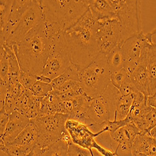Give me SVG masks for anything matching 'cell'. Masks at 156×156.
Segmentation results:
<instances>
[{"label": "cell", "instance_id": "cell-1", "mask_svg": "<svg viewBox=\"0 0 156 156\" xmlns=\"http://www.w3.org/2000/svg\"><path fill=\"white\" fill-rule=\"evenodd\" d=\"M56 26L44 19L22 40L12 46L22 71L42 75L53 37L61 33Z\"/></svg>", "mask_w": 156, "mask_h": 156}, {"label": "cell", "instance_id": "cell-2", "mask_svg": "<svg viewBox=\"0 0 156 156\" xmlns=\"http://www.w3.org/2000/svg\"><path fill=\"white\" fill-rule=\"evenodd\" d=\"M71 62L80 71L101 53L96 35V21L89 8L74 26L64 32Z\"/></svg>", "mask_w": 156, "mask_h": 156}, {"label": "cell", "instance_id": "cell-3", "mask_svg": "<svg viewBox=\"0 0 156 156\" xmlns=\"http://www.w3.org/2000/svg\"><path fill=\"white\" fill-rule=\"evenodd\" d=\"M43 18L62 32L74 26L89 9L88 0H42Z\"/></svg>", "mask_w": 156, "mask_h": 156}, {"label": "cell", "instance_id": "cell-4", "mask_svg": "<svg viewBox=\"0 0 156 156\" xmlns=\"http://www.w3.org/2000/svg\"><path fill=\"white\" fill-rule=\"evenodd\" d=\"M111 71L106 56L100 53L89 66L80 72V82L84 92L90 98L102 95L111 83Z\"/></svg>", "mask_w": 156, "mask_h": 156}, {"label": "cell", "instance_id": "cell-5", "mask_svg": "<svg viewBox=\"0 0 156 156\" xmlns=\"http://www.w3.org/2000/svg\"><path fill=\"white\" fill-rule=\"evenodd\" d=\"M121 96L119 90L111 83L102 95L90 100L83 124L87 126L104 124L114 121Z\"/></svg>", "mask_w": 156, "mask_h": 156}, {"label": "cell", "instance_id": "cell-6", "mask_svg": "<svg viewBox=\"0 0 156 156\" xmlns=\"http://www.w3.org/2000/svg\"><path fill=\"white\" fill-rule=\"evenodd\" d=\"M68 119V115L56 113L31 120L37 129L36 146L43 149L62 139L68 133L66 129V123Z\"/></svg>", "mask_w": 156, "mask_h": 156}, {"label": "cell", "instance_id": "cell-7", "mask_svg": "<svg viewBox=\"0 0 156 156\" xmlns=\"http://www.w3.org/2000/svg\"><path fill=\"white\" fill-rule=\"evenodd\" d=\"M123 28L126 40L140 33V2L138 0H108Z\"/></svg>", "mask_w": 156, "mask_h": 156}, {"label": "cell", "instance_id": "cell-8", "mask_svg": "<svg viewBox=\"0 0 156 156\" xmlns=\"http://www.w3.org/2000/svg\"><path fill=\"white\" fill-rule=\"evenodd\" d=\"M71 64L64 32H61L53 39L42 75L53 80L62 74Z\"/></svg>", "mask_w": 156, "mask_h": 156}, {"label": "cell", "instance_id": "cell-9", "mask_svg": "<svg viewBox=\"0 0 156 156\" xmlns=\"http://www.w3.org/2000/svg\"><path fill=\"white\" fill-rule=\"evenodd\" d=\"M96 35L101 53L106 55L126 41L123 28L115 16L96 21Z\"/></svg>", "mask_w": 156, "mask_h": 156}, {"label": "cell", "instance_id": "cell-10", "mask_svg": "<svg viewBox=\"0 0 156 156\" xmlns=\"http://www.w3.org/2000/svg\"><path fill=\"white\" fill-rule=\"evenodd\" d=\"M43 20V9L40 0H31V3L23 15L17 28L4 45L10 48L20 41L33 28L40 24Z\"/></svg>", "mask_w": 156, "mask_h": 156}, {"label": "cell", "instance_id": "cell-11", "mask_svg": "<svg viewBox=\"0 0 156 156\" xmlns=\"http://www.w3.org/2000/svg\"><path fill=\"white\" fill-rule=\"evenodd\" d=\"M151 42L147 34L140 33L130 37L121 46L124 60V69L130 75L140 61L143 50Z\"/></svg>", "mask_w": 156, "mask_h": 156}, {"label": "cell", "instance_id": "cell-12", "mask_svg": "<svg viewBox=\"0 0 156 156\" xmlns=\"http://www.w3.org/2000/svg\"><path fill=\"white\" fill-rule=\"evenodd\" d=\"M66 129L74 144L92 152L93 144L96 141L95 139L102 133L108 132V128L105 126L102 131L94 133L90 131L88 126L73 119L67 121Z\"/></svg>", "mask_w": 156, "mask_h": 156}, {"label": "cell", "instance_id": "cell-13", "mask_svg": "<svg viewBox=\"0 0 156 156\" xmlns=\"http://www.w3.org/2000/svg\"><path fill=\"white\" fill-rule=\"evenodd\" d=\"M31 3V0H14L7 24L4 31L1 32V46L6 43L10 36L16 30Z\"/></svg>", "mask_w": 156, "mask_h": 156}, {"label": "cell", "instance_id": "cell-14", "mask_svg": "<svg viewBox=\"0 0 156 156\" xmlns=\"http://www.w3.org/2000/svg\"><path fill=\"white\" fill-rule=\"evenodd\" d=\"M30 121L31 120L27 115L20 112L15 111L11 114L5 131L0 139L1 143L4 144L5 146L11 144L20 135Z\"/></svg>", "mask_w": 156, "mask_h": 156}, {"label": "cell", "instance_id": "cell-15", "mask_svg": "<svg viewBox=\"0 0 156 156\" xmlns=\"http://www.w3.org/2000/svg\"><path fill=\"white\" fill-rule=\"evenodd\" d=\"M151 43V42H150ZM148 45L143 50L137 66L130 74V78L139 92L146 96L148 94V74L147 69V55Z\"/></svg>", "mask_w": 156, "mask_h": 156}, {"label": "cell", "instance_id": "cell-16", "mask_svg": "<svg viewBox=\"0 0 156 156\" xmlns=\"http://www.w3.org/2000/svg\"><path fill=\"white\" fill-rule=\"evenodd\" d=\"M133 156H156V140L150 133L138 134L133 144Z\"/></svg>", "mask_w": 156, "mask_h": 156}, {"label": "cell", "instance_id": "cell-17", "mask_svg": "<svg viewBox=\"0 0 156 156\" xmlns=\"http://www.w3.org/2000/svg\"><path fill=\"white\" fill-rule=\"evenodd\" d=\"M37 127L31 121L15 140L11 143L23 148L30 153L37 145Z\"/></svg>", "mask_w": 156, "mask_h": 156}, {"label": "cell", "instance_id": "cell-18", "mask_svg": "<svg viewBox=\"0 0 156 156\" xmlns=\"http://www.w3.org/2000/svg\"><path fill=\"white\" fill-rule=\"evenodd\" d=\"M147 69L148 74V94L156 93V47L150 43L147 49Z\"/></svg>", "mask_w": 156, "mask_h": 156}, {"label": "cell", "instance_id": "cell-19", "mask_svg": "<svg viewBox=\"0 0 156 156\" xmlns=\"http://www.w3.org/2000/svg\"><path fill=\"white\" fill-rule=\"evenodd\" d=\"M88 3L95 21L115 16V11L108 0H88Z\"/></svg>", "mask_w": 156, "mask_h": 156}, {"label": "cell", "instance_id": "cell-20", "mask_svg": "<svg viewBox=\"0 0 156 156\" xmlns=\"http://www.w3.org/2000/svg\"><path fill=\"white\" fill-rule=\"evenodd\" d=\"M8 58L9 61V73L8 85H12L20 83V77L21 73V69L20 64L15 52L12 48L6 45H3Z\"/></svg>", "mask_w": 156, "mask_h": 156}, {"label": "cell", "instance_id": "cell-21", "mask_svg": "<svg viewBox=\"0 0 156 156\" xmlns=\"http://www.w3.org/2000/svg\"><path fill=\"white\" fill-rule=\"evenodd\" d=\"M80 72L79 68L72 63L62 74L52 80L51 84L53 90L59 89L62 84L70 80L80 81Z\"/></svg>", "mask_w": 156, "mask_h": 156}, {"label": "cell", "instance_id": "cell-22", "mask_svg": "<svg viewBox=\"0 0 156 156\" xmlns=\"http://www.w3.org/2000/svg\"><path fill=\"white\" fill-rule=\"evenodd\" d=\"M134 124L139 129L140 134L149 133L151 130L156 127V110L148 106L142 119Z\"/></svg>", "mask_w": 156, "mask_h": 156}, {"label": "cell", "instance_id": "cell-23", "mask_svg": "<svg viewBox=\"0 0 156 156\" xmlns=\"http://www.w3.org/2000/svg\"><path fill=\"white\" fill-rule=\"evenodd\" d=\"M106 56L111 73L120 71L124 68V60L121 46L115 48Z\"/></svg>", "mask_w": 156, "mask_h": 156}, {"label": "cell", "instance_id": "cell-24", "mask_svg": "<svg viewBox=\"0 0 156 156\" xmlns=\"http://www.w3.org/2000/svg\"><path fill=\"white\" fill-rule=\"evenodd\" d=\"M133 99V94L121 96L117 105L114 120L121 121L127 118L132 107Z\"/></svg>", "mask_w": 156, "mask_h": 156}, {"label": "cell", "instance_id": "cell-25", "mask_svg": "<svg viewBox=\"0 0 156 156\" xmlns=\"http://www.w3.org/2000/svg\"><path fill=\"white\" fill-rule=\"evenodd\" d=\"M69 144L61 139L42 149L41 156H68Z\"/></svg>", "mask_w": 156, "mask_h": 156}, {"label": "cell", "instance_id": "cell-26", "mask_svg": "<svg viewBox=\"0 0 156 156\" xmlns=\"http://www.w3.org/2000/svg\"><path fill=\"white\" fill-rule=\"evenodd\" d=\"M34 95L30 89H26L16 101V111L27 115Z\"/></svg>", "mask_w": 156, "mask_h": 156}, {"label": "cell", "instance_id": "cell-27", "mask_svg": "<svg viewBox=\"0 0 156 156\" xmlns=\"http://www.w3.org/2000/svg\"><path fill=\"white\" fill-rule=\"evenodd\" d=\"M14 0L0 1V31H4L8 23Z\"/></svg>", "mask_w": 156, "mask_h": 156}, {"label": "cell", "instance_id": "cell-28", "mask_svg": "<svg viewBox=\"0 0 156 156\" xmlns=\"http://www.w3.org/2000/svg\"><path fill=\"white\" fill-rule=\"evenodd\" d=\"M0 65H1V73H0V81L6 83L8 85L9 77V61L6 52L3 46L0 48Z\"/></svg>", "mask_w": 156, "mask_h": 156}, {"label": "cell", "instance_id": "cell-29", "mask_svg": "<svg viewBox=\"0 0 156 156\" xmlns=\"http://www.w3.org/2000/svg\"><path fill=\"white\" fill-rule=\"evenodd\" d=\"M31 90L34 96L39 98H44L53 91V87L51 83L37 81Z\"/></svg>", "mask_w": 156, "mask_h": 156}, {"label": "cell", "instance_id": "cell-30", "mask_svg": "<svg viewBox=\"0 0 156 156\" xmlns=\"http://www.w3.org/2000/svg\"><path fill=\"white\" fill-rule=\"evenodd\" d=\"M68 156H101L98 153L90 151L87 149L83 148L76 145L71 141L68 146Z\"/></svg>", "mask_w": 156, "mask_h": 156}, {"label": "cell", "instance_id": "cell-31", "mask_svg": "<svg viewBox=\"0 0 156 156\" xmlns=\"http://www.w3.org/2000/svg\"><path fill=\"white\" fill-rule=\"evenodd\" d=\"M130 75L126 71L124 68L122 69L111 73V84L119 89L121 85L126 81L128 77H129Z\"/></svg>", "mask_w": 156, "mask_h": 156}, {"label": "cell", "instance_id": "cell-32", "mask_svg": "<svg viewBox=\"0 0 156 156\" xmlns=\"http://www.w3.org/2000/svg\"><path fill=\"white\" fill-rule=\"evenodd\" d=\"M39 75H33L31 74L24 73L21 71L20 83L27 89H31L33 85L38 81L37 77Z\"/></svg>", "mask_w": 156, "mask_h": 156}, {"label": "cell", "instance_id": "cell-33", "mask_svg": "<svg viewBox=\"0 0 156 156\" xmlns=\"http://www.w3.org/2000/svg\"><path fill=\"white\" fill-rule=\"evenodd\" d=\"M119 91L122 96H127L136 93L139 90L134 85V84L131 81V78L128 77L126 81L121 85V87L119 88Z\"/></svg>", "mask_w": 156, "mask_h": 156}, {"label": "cell", "instance_id": "cell-34", "mask_svg": "<svg viewBox=\"0 0 156 156\" xmlns=\"http://www.w3.org/2000/svg\"><path fill=\"white\" fill-rule=\"evenodd\" d=\"M1 147H3L5 149L9 156H26L29 154L27 151L12 143L7 146L1 143Z\"/></svg>", "mask_w": 156, "mask_h": 156}, {"label": "cell", "instance_id": "cell-35", "mask_svg": "<svg viewBox=\"0 0 156 156\" xmlns=\"http://www.w3.org/2000/svg\"><path fill=\"white\" fill-rule=\"evenodd\" d=\"M83 89L81 83L78 81L70 80L62 84L59 89H56L59 93H64L70 91V90H78Z\"/></svg>", "mask_w": 156, "mask_h": 156}, {"label": "cell", "instance_id": "cell-36", "mask_svg": "<svg viewBox=\"0 0 156 156\" xmlns=\"http://www.w3.org/2000/svg\"><path fill=\"white\" fill-rule=\"evenodd\" d=\"M3 109L9 115L16 111V100L8 93L7 94Z\"/></svg>", "mask_w": 156, "mask_h": 156}, {"label": "cell", "instance_id": "cell-37", "mask_svg": "<svg viewBox=\"0 0 156 156\" xmlns=\"http://www.w3.org/2000/svg\"><path fill=\"white\" fill-rule=\"evenodd\" d=\"M8 93L11 95L16 101L23 94L25 88L20 83H16L12 85H9Z\"/></svg>", "mask_w": 156, "mask_h": 156}, {"label": "cell", "instance_id": "cell-38", "mask_svg": "<svg viewBox=\"0 0 156 156\" xmlns=\"http://www.w3.org/2000/svg\"><path fill=\"white\" fill-rule=\"evenodd\" d=\"M9 114H8L3 109H0V119H1V126H0V131L1 136H2L5 131V129L8 122L9 121Z\"/></svg>", "mask_w": 156, "mask_h": 156}, {"label": "cell", "instance_id": "cell-39", "mask_svg": "<svg viewBox=\"0 0 156 156\" xmlns=\"http://www.w3.org/2000/svg\"><path fill=\"white\" fill-rule=\"evenodd\" d=\"M147 105L156 110V93L147 98Z\"/></svg>", "mask_w": 156, "mask_h": 156}, {"label": "cell", "instance_id": "cell-40", "mask_svg": "<svg viewBox=\"0 0 156 156\" xmlns=\"http://www.w3.org/2000/svg\"><path fill=\"white\" fill-rule=\"evenodd\" d=\"M42 149L37 146H36L26 156H41Z\"/></svg>", "mask_w": 156, "mask_h": 156}, {"label": "cell", "instance_id": "cell-41", "mask_svg": "<svg viewBox=\"0 0 156 156\" xmlns=\"http://www.w3.org/2000/svg\"><path fill=\"white\" fill-rule=\"evenodd\" d=\"M147 34L152 43L156 47V27L152 31Z\"/></svg>", "mask_w": 156, "mask_h": 156}, {"label": "cell", "instance_id": "cell-42", "mask_svg": "<svg viewBox=\"0 0 156 156\" xmlns=\"http://www.w3.org/2000/svg\"><path fill=\"white\" fill-rule=\"evenodd\" d=\"M1 156H9L3 147H1Z\"/></svg>", "mask_w": 156, "mask_h": 156}]
</instances>
